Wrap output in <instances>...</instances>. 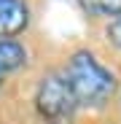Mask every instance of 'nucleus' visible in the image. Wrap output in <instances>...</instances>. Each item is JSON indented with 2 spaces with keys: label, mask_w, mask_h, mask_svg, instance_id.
<instances>
[{
  "label": "nucleus",
  "mask_w": 121,
  "mask_h": 124,
  "mask_svg": "<svg viewBox=\"0 0 121 124\" xmlns=\"http://www.w3.org/2000/svg\"><path fill=\"white\" fill-rule=\"evenodd\" d=\"M62 76L67 81L78 108H97L105 100H110V94L116 92V76L89 49L73 51Z\"/></svg>",
  "instance_id": "f257e3e1"
},
{
  "label": "nucleus",
  "mask_w": 121,
  "mask_h": 124,
  "mask_svg": "<svg viewBox=\"0 0 121 124\" xmlns=\"http://www.w3.org/2000/svg\"><path fill=\"white\" fill-rule=\"evenodd\" d=\"M35 108L46 121H65L78 108L62 73H49L35 89Z\"/></svg>",
  "instance_id": "f03ea898"
},
{
  "label": "nucleus",
  "mask_w": 121,
  "mask_h": 124,
  "mask_svg": "<svg viewBox=\"0 0 121 124\" xmlns=\"http://www.w3.org/2000/svg\"><path fill=\"white\" fill-rule=\"evenodd\" d=\"M30 27V6L24 0H0V40H11Z\"/></svg>",
  "instance_id": "7ed1b4c3"
},
{
  "label": "nucleus",
  "mask_w": 121,
  "mask_h": 124,
  "mask_svg": "<svg viewBox=\"0 0 121 124\" xmlns=\"http://www.w3.org/2000/svg\"><path fill=\"white\" fill-rule=\"evenodd\" d=\"M105 38H108V43H113L116 49H121V16H116L113 22L105 27Z\"/></svg>",
  "instance_id": "423d86ee"
},
{
  "label": "nucleus",
  "mask_w": 121,
  "mask_h": 124,
  "mask_svg": "<svg viewBox=\"0 0 121 124\" xmlns=\"http://www.w3.org/2000/svg\"><path fill=\"white\" fill-rule=\"evenodd\" d=\"M78 6L84 8L89 16H100V19H113L121 16V0H78Z\"/></svg>",
  "instance_id": "39448f33"
},
{
  "label": "nucleus",
  "mask_w": 121,
  "mask_h": 124,
  "mask_svg": "<svg viewBox=\"0 0 121 124\" xmlns=\"http://www.w3.org/2000/svg\"><path fill=\"white\" fill-rule=\"evenodd\" d=\"M27 59H30V51L27 46L22 43V40H0V84L16 70H22L27 65Z\"/></svg>",
  "instance_id": "20e7f679"
}]
</instances>
